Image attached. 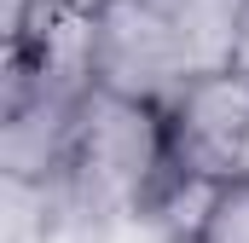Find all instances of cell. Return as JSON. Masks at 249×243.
Returning <instances> with one entry per match:
<instances>
[{
  "label": "cell",
  "instance_id": "3",
  "mask_svg": "<svg viewBox=\"0 0 249 243\" xmlns=\"http://www.w3.org/2000/svg\"><path fill=\"white\" fill-rule=\"evenodd\" d=\"M186 243H249V174L191 191Z\"/></svg>",
  "mask_w": 249,
  "mask_h": 243
},
{
  "label": "cell",
  "instance_id": "4",
  "mask_svg": "<svg viewBox=\"0 0 249 243\" xmlns=\"http://www.w3.org/2000/svg\"><path fill=\"white\" fill-rule=\"evenodd\" d=\"M232 64L249 69V6H244V29H238V47H232Z\"/></svg>",
  "mask_w": 249,
  "mask_h": 243
},
{
  "label": "cell",
  "instance_id": "1",
  "mask_svg": "<svg viewBox=\"0 0 249 243\" xmlns=\"http://www.w3.org/2000/svg\"><path fill=\"white\" fill-rule=\"evenodd\" d=\"M58 168L93 208H157L174 197V162H168V116L157 99H139L127 87L93 81L70 116H64Z\"/></svg>",
  "mask_w": 249,
  "mask_h": 243
},
{
  "label": "cell",
  "instance_id": "2",
  "mask_svg": "<svg viewBox=\"0 0 249 243\" xmlns=\"http://www.w3.org/2000/svg\"><path fill=\"white\" fill-rule=\"evenodd\" d=\"M162 116H168L174 191L249 174V69H238V64L197 69L162 104Z\"/></svg>",
  "mask_w": 249,
  "mask_h": 243
}]
</instances>
